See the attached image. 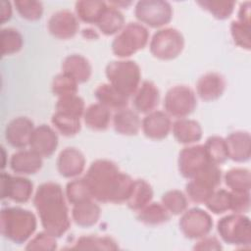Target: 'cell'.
Returning a JSON list of instances; mask_svg holds the SVG:
<instances>
[{
	"label": "cell",
	"mask_w": 251,
	"mask_h": 251,
	"mask_svg": "<svg viewBox=\"0 0 251 251\" xmlns=\"http://www.w3.org/2000/svg\"><path fill=\"white\" fill-rule=\"evenodd\" d=\"M205 205L208 210L217 215L229 211L231 206V191L226 189L215 190L205 202Z\"/></svg>",
	"instance_id": "cell-40"
},
{
	"label": "cell",
	"mask_w": 251,
	"mask_h": 251,
	"mask_svg": "<svg viewBox=\"0 0 251 251\" xmlns=\"http://www.w3.org/2000/svg\"><path fill=\"white\" fill-rule=\"evenodd\" d=\"M94 95L98 100V103L102 104L109 110H115L116 112L125 109L128 105V97L122 94L110 83H102L95 89Z\"/></svg>",
	"instance_id": "cell-25"
},
{
	"label": "cell",
	"mask_w": 251,
	"mask_h": 251,
	"mask_svg": "<svg viewBox=\"0 0 251 251\" xmlns=\"http://www.w3.org/2000/svg\"><path fill=\"white\" fill-rule=\"evenodd\" d=\"M42 164V157L31 149L19 150L10 159L11 170L20 175H33L41 169Z\"/></svg>",
	"instance_id": "cell-21"
},
{
	"label": "cell",
	"mask_w": 251,
	"mask_h": 251,
	"mask_svg": "<svg viewBox=\"0 0 251 251\" xmlns=\"http://www.w3.org/2000/svg\"><path fill=\"white\" fill-rule=\"evenodd\" d=\"M14 5L22 18L28 21H37L43 13V5L35 0H17Z\"/></svg>",
	"instance_id": "cell-44"
},
{
	"label": "cell",
	"mask_w": 251,
	"mask_h": 251,
	"mask_svg": "<svg viewBox=\"0 0 251 251\" xmlns=\"http://www.w3.org/2000/svg\"><path fill=\"white\" fill-rule=\"evenodd\" d=\"M34 128L31 120L26 117H18L7 125L5 128V138L11 146L23 149L29 145L30 136Z\"/></svg>",
	"instance_id": "cell-15"
},
{
	"label": "cell",
	"mask_w": 251,
	"mask_h": 251,
	"mask_svg": "<svg viewBox=\"0 0 251 251\" xmlns=\"http://www.w3.org/2000/svg\"><path fill=\"white\" fill-rule=\"evenodd\" d=\"M226 88V80L219 73L211 72L200 76L196 82V92L204 101L220 98Z\"/></svg>",
	"instance_id": "cell-20"
},
{
	"label": "cell",
	"mask_w": 251,
	"mask_h": 251,
	"mask_svg": "<svg viewBox=\"0 0 251 251\" xmlns=\"http://www.w3.org/2000/svg\"><path fill=\"white\" fill-rule=\"evenodd\" d=\"M179 229L189 239H200L209 234L213 227V220L209 213L200 208L185 210L178 222Z\"/></svg>",
	"instance_id": "cell-10"
},
{
	"label": "cell",
	"mask_w": 251,
	"mask_h": 251,
	"mask_svg": "<svg viewBox=\"0 0 251 251\" xmlns=\"http://www.w3.org/2000/svg\"><path fill=\"white\" fill-rule=\"evenodd\" d=\"M55 108L56 112L77 118H81L85 111L83 99L76 94L60 97L56 103Z\"/></svg>",
	"instance_id": "cell-38"
},
{
	"label": "cell",
	"mask_w": 251,
	"mask_h": 251,
	"mask_svg": "<svg viewBox=\"0 0 251 251\" xmlns=\"http://www.w3.org/2000/svg\"><path fill=\"white\" fill-rule=\"evenodd\" d=\"M33 205L46 232L61 237L71 226L69 209L61 185L57 182L40 184L33 197Z\"/></svg>",
	"instance_id": "cell-2"
},
{
	"label": "cell",
	"mask_w": 251,
	"mask_h": 251,
	"mask_svg": "<svg viewBox=\"0 0 251 251\" xmlns=\"http://www.w3.org/2000/svg\"><path fill=\"white\" fill-rule=\"evenodd\" d=\"M113 125L116 132L123 135H135L141 128V120L136 111L125 108L115 113Z\"/></svg>",
	"instance_id": "cell-24"
},
{
	"label": "cell",
	"mask_w": 251,
	"mask_h": 251,
	"mask_svg": "<svg viewBox=\"0 0 251 251\" xmlns=\"http://www.w3.org/2000/svg\"><path fill=\"white\" fill-rule=\"evenodd\" d=\"M93 199L103 203L126 202L133 179L107 159L91 163L83 176Z\"/></svg>",
	"instance_id": "cell-1"
},
{
	"label": "cell",
	"mask_w": 251,
	"mask_h": 251,
	"mask_svg": "<svg viewBox=\"0 0 251 251\" xmlns=\"http://www.w3.org/2000/svg\"><path fill=\"white\" fill-rule=\"evenodd\" d=\"M62 73L68 75L77 83L87 81L92 73L89 61L82 55L72 54L67 56L62 63Z\"/></svg>",
	"instance_id": "cell-22"
},
{
	"label": "cell",
	"mask_w": 251,
	"mask_h": 251,
	"mask_svg": "<svg viewBox=\"0 0 251 251\" xmlns=\"http://www.w3.org/2000/svg\"><path fill=\"white\" fill-rule=\"evenodd\" d=\"M85 168V158L80 150L67 147L62 150L57 159L59 174L67 178L78 176Z\"/></svg>",
	"instance_id": "cell-17"
},
{
	"label": "cell",
	"mask_w": 251,
	"mask_h": 251,
	"mask_svg": "<svg viewBox=\"0 0 251 251\" xmlns=\"http://www.w3.org/2000/svg\"><path fill=\"white\" fill-rule=\"evenodd\" d=\"M58 143L59 138L57 132L47 125H40L32 131L29 147L42 158H48L53 155Z\"/></svg>",
	"instance_id": "cell-14"
},
{
	"label": "cell",
	"mask_w": 251,
	"mask_h": 251,
	"mask_svg": "<svg viewBox=\"0 0 251 251\" xmlns=\"http://www.w3.org/2000/svg\"><path fill=\"white\" fill-rule=\"evenodd\" d=\"M225 182L231 191L250 192L251 176L250 171L245 168H233L225 175Z\"/></svg>",
	"instance_id": "cell-32"
},
{
	"label": "cell",
	"mask_w": 251,
	"mask_h": 251,
	"mask_svg": "<svg viewBox=\"0 0 251 251\" xmlns=\"http://www.w3.org/2000/svg\"><path fill=\"white\" fill-rule=\"evenodd\" d=\"M221 238L227 244L235 246H250L251 224L247 216L233 213L223 217L217 224Z\"/></svg>",
	"instance_id": "cell-6"
},
{
	"label": "cell",
	"mask_w": 251,
	"mask_h": 251,
	"mask_svg": "<svg viewBox=\"0 0 251 251\" xmlns=\"http://www.w3.org/2000/svg\"><path fill=\"white\" fill-rule=\"evenodd\" d=\"M51 123L54 127L65 136H74L79 132L81 125L80 118L55 112L52 115Z\"/></svg>",
	"instance_id": "cell-34"
},
{
	"label": "cell",
	"mask_w": 251,
	"mask_h": 251,
	"mask_svg": "<svg viewBox=\"0 0 251 251\" xmlns=\"http://www.w3.org/2000/svg\"><path fill=\"white\" fill-rule=\"evenodd\" d=\"M48 30L56 38L74 37L79 27L77 17L70 10H60L52 14L48 21Z\"/></svg>",
	"instance_id": "cell-13"
},
{
	"label": "cell",
	"mask_w": 251,
	"mask_h": 251,
	"mask_svg": "<svg viewBox=\"0 0 251 251\" xmlns=\"http://www.w3.org/2000/svg\"><path fill=\"white\" fill-rule=\"evenodd\" d=\"M33 191L32 182L24 176H14L1 173V197L9 198L18 203L27 202Z\"/></svg>",
	"instance_id": "cell-12"
},
{
	"label": "cell",
	"mask_w": 251,
	"mask_h": 251,
	"mask_svg": "<svg viewBox=\"0 0 251 251\" xmlns=\"http://www.w3.org/2000/svg\"><path fill=\"white\" fill-rule=\"evenodd\" d=\"M77 82L68 75L61 73L57 75L52 81V92L54 95L60 97L76 94Z\"/></svg>",
	"instance_id": "cell-43"
},
{
	"label": "cell",
	"mask_w": 251,
	"mask_h": 251,
	"mask_svg": "<svg viewBox=\"0 0 251 251\" xmlns=\"http://www.w3.org/2000/svg\"><path fill=\"white\" fill-rule=\"evenodd\" d=\"M197 106L194 91L186 85L171 87L164 98L165 112L170 116L182 119L189 116Z\"/></svg>",
	"instance_id": "cell-8"
},
{
	"label": "cell",
	"mask_w": 251,
	"mask_h": 251,
	"mask_svg": "<svg viewBox=\"0 0 251 251\" xmlns=\"http://www.w3.org/2000/svg\"><path fill=\"white\" fill-rule=\"evenodd\" d=\"M170 218L171 214L167 211L164 205L157 202H150L137 213L138 221L148 226L165 224L170 220Z\"/></svg>",
	"instance_id": "cell-30"
},
{
	"label": "cell",
	"mask_w": 251,
	"mask_h": 251,
	"mask_svg": "<svg viewBox=\"0 0 251 251\" xmlns=\"http://www.w3.org/2000/svg\"><path fill=\"white\" fill-rule=\"evenodd\" d=\"M107 5L103 1H77L75 3V14L80 21L96 25Z\"/></svg>",
	"instance_id": "cell-31"
},
{
	"label": "cell",
	"mask_w": 251,
	"mask_h": 251,
	"mask_svg": "<svg viewBox=\"0 0 251 251\" xmlns=\"http://www.w3.org/2000/svg\"><path fill=\"white\" fill-rule=\"evenodd\" d=\"M228 159L237 163L247 162L251 156V136L248 131H234L226 138Z\"/></svg>",
	"instance_id": "cell-19"
},
{
	"label": "cell",
	"mask_w": 251,
	"mask_h": 251,
	"mask_svg": "<svg viewBox=\"0 0 251 251\" xmlns=\"http://www.w3.org/2000/svg\"><path fill=\"white\" fill-rule=\"evenodd\" d=\"M24 39L19 30L13 27L2 28L0 32L1 55H12L19 52L23 47Z\"/></svg>",
	"instance_id": "cell-36"
},
{
	"label": "cell",
	"mask_w": 251,
	"mask_h": 251,
	"mask_svg": "<svg viewBox=\"0 0 251 251\" xmlns=\"http://www.w3.org/2000/svg\"><path fill=\"white\" fill-rule=\"evenodd\" d=\"M119 246L110 236L85 235L79 237L71 249L79 250H116Z\"/></svg>",
	"instance_id": "cell-33"
},
{
	"label": "cell",
	"mask_w": 251,
	"mask_h": 251,
	"mask_svg": "<svg viewBox=\"0 0 251 251\" xmlns=\"http://www.w3.org/2000/svg\"><path fill=\"white\" fill-rule=\"evenodd\" d=\"M149 39L147 28L138 23H129L112 42V51L119 58L129 57L143 49Z\"/></svg>",
	"instance_id": "cell-5"
},
{
	"label": "cell",
	"mask_w": 251,
	"mask_h": 251,
	"mask_svg": "<svg viewBox=\"0 0 251 251\" xmlns=\"http://www.w3.org/2000/svg\"><path fill=\"white\" fill-rule=\"evenodd\" d=\"M204 10L208 11L218 20L227 19L234 10L235 2L233 1H197Z\"/></svg>",
	"instance_id": "cell-41"
},
{
	"label": "cell",
	"mask_w": 251,
	"mask_h": 251,
	"mask_svg": "<svg viewBox=\"0 0 251 251\" xmlns=\"http://www.w3.org/2000/svg\"><path fill=\"white\" fill-rule=\"evenodd\" d=\"M66 197L72 205L93 199L83 177L75 178L67 183Z\"/></svg>",
	"instance_id": "cell-37"
},
{
	"label": "cell",
	"mask_w": 251,
	"mask_h": 251,
	"mask_svg": "<svg viewBox=\"0 0 251 251\" xmlns=\"http://www.w3.org/2000/svg\"><path fill=\"white\" fill-rule=\"evenodd\" d=\"M85 125L93 130H105L111 122V110L100 103L91 104L83 114Z\"/></svg>",
	"instance_id": "cell-28"
},
{
	"label": "cell",
	"mask_w": 251,
	"mask_h": 251,
	"mask_svg": "<svg viewBox=\"0 0 251 251\" xmlns=\"http://www.w3.org/2000/svg\"><path fill=\"white\" fill-rule=\"evenodd\" d=\"M153 198V189L144 179H135L131 187L130 194L126 200L129 209L138 212L148 205Z\"/></svg>",
	"instance_id": "cell-29"
},
{
	"label": "cell",
	"mask_w": 251,
	"mask_h": 251,
	"mask_svg": "<svg viewBox=\"0 0 251 251\" xmlns=\"http://www.w3.org/2000/svg\"><path fill=\"white\" fill-rule=\"evenodd\" d=\"M125 18L122 12L110 4L102 13L96 25L98 29L105 35H113L124 28Z\"/></svg>",
	"instance_id": "cell-27"
},
{
	"label": "cell",
	"mask_w": 251,
	"mask_h": 251,
	"mask_svg": "<svg viewBox=\"0 0 251 251\" xmlns=\"http://www.w3.org/2000/svg\"><path fill=\"white\" fill-rule=\"evenodd\" d=\"M57 237L49 234L48 232L41 231L29 240L25 249L26 250H55L57 248Z\"/></svg>",
	"instance_id": "cell-46"
},
{
	"label": "cell",
	"mask_w": 251,
	"mask_h": 251,
	"mask_svg": "<svg viewBox=\"0 0 251 251\" xmlns=\"http://www.w3.org/2000/svg\"><path fill=\"white\" fill-rule=\"evenodd\" d=\"M162 204L171 215L182 214L188 205L187 197L183 192L177 189L169 190L162 196Z\"/></svg>",
	"instance_id": "cell-39"
},
{
	"label": "cell",
	"mask_w": 251,
	"mask_h": 251,
	"mask_svg": "<svg viewBox=\"0 0 251 251\" xmlns=\"http://www.w3.org/2000/svg\"><path fill=\"white\" fill-rule=\"evenodd\" d=\"M194 250H222L223 246L218 238L214 236H204L193 246Z\"/></svg>",
	"instance_id": "cell-48"
},
{
	"label": "cell",
	"mask_w": 251,
	"mask_h": 251,
	"mask_svg": "<svg viewBox=\"0 0 251 251\" xmlns=\"http://www.w3.org/2000/svg\"><path fill=\"white\" fill-rule=\"evenodd\" d=\"M160 100V92L155 83L144 80L133 94L132 104L137 113L148 114L155 110Z\"/></svg>",
	"instance_id": "cell-18"
},
{
	"label": "cell",
	"mask_w": 251,
	"mask_h": 251,
	"mask_svg": "<svg viewBox=\"0 0 251 251\" xmlns=\"http://www.w3.org/2000/svg\"><path fill=\"white\" fill-rule=\"evenodd\" d=\"M204 148L209 160L216 165L223 164L228 159L226 139L221 136L213 135L207 138Z\"/></svg>",
	"instance_id": "cell-35"
},
{
	"label": "cell",
	"mask_w": 251,
	"mask_h": 251,
	"mask_svg": "<svg viewBox=\"0 0 251 251\" xmlns=\"http://www.w3.org/2000/svg\"><path fill=\"white\" fill-rule=\"evenodd\" d=\"M250 209V192L231 191L230 211L237 214H244Z\"/></svg>",
	"instance_id": "cell-47"
},
{
	"label": "cell",
	"mask_w": 251,
	"mask_h": 251,
	"mask_svg": "<svg viewBox=\"0 0 251 251\" xmlns=\"http://www.w3.org/2000/svg\"><path fill=\"white\" fill-rule=\"evenodd\" d=\"M215 190L216 188L195 179H189L185 185L188 198L195 203H205Z\"/></svg>",
	"instance_id": "cell-42"
},
{
	"label": "cell",
	"mask_w": 251,
	"mask_h": 251,
	"mask_svg": "<svg viewBox=\"0 0 251 251\" xmlns=\"http://www.w3.org/2000/svg\"><path fill=\"white\" fill-rule=\"evenodd\" d=\"M109 83L126 97L132 96L140 85L139 66L131 60L110 62L105 69Z\"/></svg>",
	"instance_id": "cell-4"
},
{
	"label": "cell",
	"mask_w": 251,
	"mask_h": 251,
	"mask_svg": "<svg viewBox=\"0 0 251 251\" xmlns=\"http://www.w3.org/2000/svg\"><path fill=\"white\" fill-rule=\"evenodd\" d=\"M101 215V210L98 204L92 199L73 205L72 218L74 222L82 227H89L97 224Z\"/></svg>",
	"instance_id": "cell-26"
},
{
	"label": "cell",
	"mask_w": 251,
	"mask_h": 251,
	"mask_svg": "<svg viewBox=\"0 0 251 251\" xmlns=\"http://www.w3.org/2000/svg\"><path fill=\"white\" fill-rule=\"evenodd\" d=\"M0 223L2 235L17 244L29 239L37 226L34 214L20 207L2 209Z\"/></svg>",
	"instance_id": "cell-3"
},
{
	"label": "cell",
	"mask_w": 251,
	"mask_h": 251,
	"mask_svg": "<svg viewBox=\"0 0 251 251\" xmlns=\"http://www.w3.org/2000/svg\"><path fill=\"white\" fill-rule=\"evenodd\" d=\"M237 21L245 24H250V2L249 1L241 3L238 10V14H237Z\"/></svg>",
	"instance_id": "cell-49"
},
{
	"label": "cell",
	"mask_w": 251,
	"mask_h": 251,
	"mask_svg": "<svg viewBox=\"0 0 251 251\" xmlns=\"http://www.w3.org/2000/svg\"><path fill=\"white\" fill-rule=\"evenodd\" d=\"M135 18L150 27L158 28L168 25L173 18V8L167 1L141 0L134 8Z\"/></svg>",
	"instance_id": "cell-9"
},
{
	"label": "cell",
	"mask_w": 251,
	"mask_h": 251,
	"mask_svg": "<svg viewBox=\"0 0 251 251\" xmlns=\"http://www.w3.org/2000/svg\"><path fill=\"white\" fill-rule=\"evenodd\" d=\"M141 127L146 137L161 140L168 136L172 128V121L166 112L154 110L143 118Z\"/></svg>",
	"instance_id": "cell-16"
},
{
	"label": "cell",
	"mask_w": 251,
	"mask_h": 251,
	"mask_svg": "<svg viewBox=\"0 0 251 251\" xmlns=\"http://www.w3.org/2000/svg\"><path fill=\"white\" fill-rule=\"evenodd\" d=\"M0 17L1 24L9 21L12 17V6L9 1H1L0 2Z\"/></svg>",
	"instance_id": "cell-50"
},
{
	"label": "cell",
	"mask_w": 251,
	"mask_h": 251,
	"mask_svg": "<svg viewBox=\"0 0 251 251\" xmlns=\"http://www.w3.org/2000/svg\"><path fill=\"white\" fill-rule=\"evenodd\" d=\"M149 47L151 54L155 58L160 60H172L182 52L184 38L177 29L165 27L154 33Z\"/></svg>",
	"instance_id": "cell-7"
},
{
	"label": "cell",
	"mask_w": 251,
	"mask_h": 251,
	"mask_svg": "<svg viewBox=\"0 0 251 251\" xmlns=\"http://www.w3.org/2000/svg\"><path fill=\"white\" fill-rule=\"evenodd\" d=\"M172 128L176 140L181 144H192L202 137V127L195 120L178 119L172 125Z\"/></svg>",
	"instance_id": "cell-23"
},
{
	"label": "cell",
	"mask_w": 251,
	"mask_h": 251,
	"mask_svg": "<svg viewBox=\"0 0 251 251\" xmlns=\"http://www.w3.org/2000/svg\"><path fill=\"white\" fill-rule=\"evenodd\" d=\"M250 24H245L239 21H232L230 25V33L234 43L242 49L250 50L251 35Z\"/></svg>",
	"instance_id": "cell-45"
},
{
	"label": "cell",
	"mask_w": 251,
	"mask_h": 251,
	"mask_svg": "<svg viewBox=\"0 0 251 251\" xmlns=\"http://www.w3.org/2000/svg\"><path fill=\"white\" fill-rule=\"evenodd\" d=\"M211 161L205 151L204 145H191L184 147L178 154L177 165L180 175L185 178H192Z\"/></svg>",
	"instance_id": "cell-11"
}]
</instances>
